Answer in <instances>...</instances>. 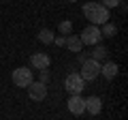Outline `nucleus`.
I'll return each instance as SVG.
<instances>
[{"mask_svg":"<svg viewBox=\"0 0 128 120\" xmlns=\"http://www.w3.org/2000/svg\"><path fill=\"white\" fill-rule=\"evenodd\" d=\"M118 65H115V62H105V65H100V75L105 79H113L115 75H118Z\"/></svg>","mask_w":128,"mask_h":120,"instance_id":"10","label":"nucleus"},{"mask_svg":"<svg viewBox=\"0 0 128 120\" xmlns=\"http://www.w3.org/2000/svg\"><path fill=\"white\" fill-rule=\"evenodd\" d=\"M83 15L92 26H102L109 22V9L100 5V2H88L83 5Z\"/></svg>","mask_w":128,"mask_h":120,"instance_id":"1","label":"nucleus"},{"mask_svg":"<svg viewBox=\"0 0 128 120\" xmlns=\"http://www.w3.org/2000/svg\"><path fill=\"white\" fill-rule=\"evenodd\" d=\"M66 107H68V111L73 116H81L86 111V99L81 94H70V99L66 101Z\"/></svg>","mask_w":128,"mask_h":120,"instance_id":"7","label":"nucleus"},{"mask_svg":"<svg viewBox=\"0 0 128 120\" xmlns=\"http://www.w3.org/2000/svg\"><path fill=\"white\" fill-rule=\"evenodd\" d=\"M41 82H43V84L49 82V71H47V69H45V71H41Z\"/></svg>","mask_w":128,"mask_h":120,"instance_id":"17","label":"nucleus"},{"mask_svg":"<svg viewBox=\"0 0 128 120\" xmlns=\"http://www.w3.org/2000/svg\"><path fill=\"white\" fill-rule=\"evenodd\" d=\"M64 88H66L70 94H81V90L86 88V82L81 79L79 73H70L68 77H66V82H64Z\"/></svg>","mask_w":128,"mask_h":120,"instance_id":"6","label":"nucleus"},{"mask_svg":"<svg viewBox=\"0 0 128 120\" xmlns=\"http://www.w3.org/2000/svg\"><path fill=\"white\" fill-rule=\"evenodd\" d=\"M100 34H102V37H115V34H118V28H115V24H111V22L102 24Z\"/></svg>","mask_w":128,"mask_h":120,"instance_id":"13","label":"nucleus"},{"mask_svg":"<svg viewBox=\"0 0 128 120\" xmlns=\"http://www.w3.org/2000/svg\"><path fill=\"white\" fill-rule=\"evenodd\" d=\"M81 79L83 82H92V79H96L98 75H100V62H96V60L88 58L81 62Z\"/></svg>","mask_w":128,"mask_h":120,"instance_id":"2","label":"nucleus"},{"mask_svg":"<svg viewBox=\"0 0 128 120\" xmlns=\"http://www.w3.org/2000/svg\"><path fill=\"white\" fill-rule=\"evenodd\" d=\"M54 43L56 45H64V39L62 37H54Z\"/></svg>","mask_w":128,"mask_h":120,"instance_id":"18","label":"nucleus"},{"mask_svg":"<svg viewBox=\"0 0 128 120\" xmlns=\"http://www.w3.org/2000/svg\"><path fill=\"white\" fill-rule=\"evenodd\" d=\"M13 84L19 88H28L34 79H32V71L28 69V67H17V69H13Z\"/></svg>","mask_w":128,"mask_h":120,"instance_id":"4","label":"nucleus"},{"mask_svg":"<svg viewBox=\"0 0 128 120\" xmlns=\"http://www.w3.org/2000/svg\"><path fill=\"white\" fill-rule=\"evenodd\" d=\"M100 39H102V34H100V28L98 26H86L81 30V37H79V41L83 43V45H98L100 43Z\"/></svg>","mask_w":128,"mask_h":120,"instance_id":"3","label":"nucleus"},{"mask_svg":"<svg viewBox=\"0 0 128 120\" xmlns=\"http://www.w3.org/2000/svg\"><path fill=\"white\" fill-rule=\"evenodd\" d=\"M120 2H122V0H100V5L105 7V9H115Z\"/></svg>","mask_w":128,"mask_h":120,"instance_id":"16","label":"nucleus"},{"mask_svg":"<svg viewBox=\"0 0 128 120\" xmlns=\"http://www.w3.org/2000/svg\"><path fill=\"white\" fill-rule=\"evenodd\" d=\"M28 97H30L32 101H36V103L45 101V99H47V84H43V82H32L30 86H28Z\"/></svg>","mask_w":128,"mask_h":120,"instance_id":"5","label":"nucleus"},{"mask_svg":"<svg viewBox=\"0 0 128 120\" xmlns=\"http://www.w3.org/2000/svg\"><path fill=\"white\" fill-rule=\"evenodd\" d=\"M30 65L34 67V69H38V71H45V69H49L51 58L47 54H43V51H36V54L30 56Z\"/></svg>","mask_w":128,"mask_h":120,"instance_id":"8","label":"nucleus"},{"mask_svg":"<svg viewBox=\"0 0 128 120\" xmlns=\"http://www.w3.org/2000/svg\"><path fill=\"white\" fill-rule=\"evenodd\" d=\"M64 45L68 47L70 51H75V54H79V51H81V47H83V43L79 41V37H75V34H70V37L66 39V41H64Z\"/></svg>","mask_w":128,"mask_h":120,"instance_id":"12","label":"nucleus"},{"mask_svg":"<svg viewBox=\"0 0 128 120\" xmlns=\"http://www.w3.org/2000/svg\"><path fill=\"white\" fill-rule=\"evenodd\" d=\"M70 30H73V22H68V19L60 22V32L62 34H70Z\"/></svg>","mask_w":128,"mask_h":120,"instance_id":"15","label":"nucleus"},{"mask_svg":"<svg viewBox=\"0 0 128 120\" xmlns=\"http://www.w3.org/2000/svg\"><path fill=\"white\" fill-rule=\"evenodd\" d=\"M68 2H77V0H68Z\"/></svg>","mask_w":128,"mask_h":120,"instance_id":"19","label":"nucleus"},{"mask_svg":"<svg viewBox=\"0 0 128 120\" xmlns=\"http://www.w3.org/2000/svg\"><path fill=\"white\" fill-rule=\"evenodd\" d=\"M109 56V49H107L105 45H94V51H92V60H96V62H102V60Z\"/></svg>","mask_w":128,"mask_h":120,"instance_id":"11","label":"nucleus"},{"mask_svg":"<svg viewBox=\"0 0 128 120\" xmlns=\"http://www.w3.org/2000/svg\"><path fill=\"white\" fill-rule=\"evenodd\" d=\"M100 109H102L100 97H88V99H86V111H88V114L98 116V114H100Z\"/></svg>","mask_w":128,"mask_h":120,"instance_id":"9","label":"nucleus"},{"mask_svg":"<svg viewBox=\"0 0 128 120\" xmlns=\"http://www.w3.org/2000/svg\"><path fill=\"white\" fill-rule=\"evenodd\" d=\"M38 41L45 43V45L54 43V32H51V30H41V32H38Z\"/></svg>","mask_w":128,"mask_h":120,"instance_id":"14","label":"nucleus"}]
</instances>
